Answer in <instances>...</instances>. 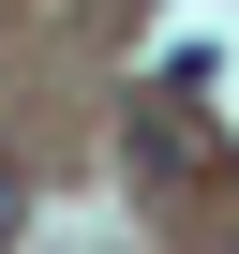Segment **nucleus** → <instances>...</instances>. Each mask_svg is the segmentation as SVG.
Listing matches in <instances>:
<instances>
[{
    "mask_svg": "<svg viewBox=\"0 0 239 254\" xmlns=\"http://www.w3.org/2000/svg\"><path fill=\"white\" fill-rule=\"evenodd\" d=\"M135 165H150V180H194V165H209V135H194V75L135 105Z\"/></svg>",
    "mask_w": 239,
    "mask_h": 254,
    "instance_id": "nucleus-1",
    "label": "nucleus"
},
{
    "mask_svg": "<svg viewBox=\"0 0 239 254\" xmlns=\"http://www.w3.org/2000/svg\"><path fill=\"white\" fill-rule=\"evenodd\" d=\"M0 224H15V180H0Z\"/></svg>",
    "mask_w": 239,
    "mask_h": 254,
    "instance_id": "nucleus-2",
    "label": "nucleus"
}]
</instances>
